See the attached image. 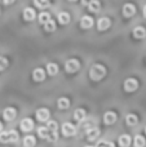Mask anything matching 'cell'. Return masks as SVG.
Wrapping results in <instances>:
<instances>
[{
  "label": "cell",
  "instance_id": "1",
  "mask_svg": "<svg viewBox=\"0 0 146 147\" xmlns=\"http://www.w3.org/2000/svg\"><path fill=\"white\" fill-rule=\"evenodd\" d=\"M106 75V69L102 66V65H93L92 67H91V71H89V76L92 80H101V79L103 78V76Z\"/></svg>",
  "mask_w": 146,
  "mask_h": 147
},
{
  "label": "cell",
  "instance_id": "2",
  "mask_svg": "<svg viewBox=\"0 0 146 147\" xmlns=\"http://www.w3.org/2000/svg\"><path fill=\"white\" fill-rule=\"evenodd\" d=\"M61 130L65 137H71V136H74L76 133V127L74 124H71V123H64Z\"/></svg>",
  "mask_w": 146,
  "mask_h": 147
},
{
  "label": "cell",
  "instance_id": "3",
  "mask_svg": "<svg viewBox=\"0 0 146 147\" xmlns=\"http://www.w3.org/2000/svg\"><path fill=\"white\" fill-rule=\"evenodd\" d=\"M80 69V63L78 59H69V61L65 63V70L69 74H74Z\"/></svg>",
  "mask_w": 146,
  "mask_h": 147
},
{
  "label": "cell",
  "instance_id": "4",
  "mask_svg": "<svg viewBox=\"0 0 146 147\" xmlns=\"http://www.w3.org/2000/svg\"><path fill=\"white\" fill-rule=\"evenodd\" d=\"M137 88H139V81L136 79L129 78L124 81V90L126 92H135Z\"/></svg>",
  "mask_w": 146,
  "mask_h": 147
},
{
  "label": "cell",
  "instance_id": "5",
  "mask_svg": "<svg viewBox=\"0 0 146 147\" xmlns=\"http://www.w3.org/2000/svg\"><path fill=\"white\" fill-rule=\"evenodd\" d=\"M16 115H17V111H16V109H13V107H7V109L3 111V117H4L7 121L14 120Z\"/></svg>",
  "mask_w": 146,
  "mask_h": 147
},
{
  "label": "cell",
  "instance_id": "6",
  "mask_svg": "<svg viewBox=\"0 0 146 147\" xmlns=\"http://www.w3.org/2000/svg\"><path fill=\"white\" fill-rule=\"evenodd\" d=\"M49 116H51V114H49V111L47 109H39L38 111H36V119L41 123L48 121Z\"/></svg>",
  "mask_w": 146,
  "mask_h": 147
},
{
  "label": "cell",
  "instance_id": "7",
  "mask_svg": "<svg viewBox=\"0 0 146 147\" xmlns=\"http://www.w3.org/2000/svg\"><path fill=\"white\" fill-rule=\"evenodd\" d=\"M32 129H34V121L31 119L26 117V119H23L21 121V130L22 132H31Z\"/></svg>",
  "mask_w": 146,
  "mask_h": 147
},
{
  "label": "cell",
  "instance_id": "8",
  "mask_svg": "<svg viewBox=\"0 0 146 147\" xmlns=\"http://www.w3.org/2000/svg\"><path fill=\"white\" fill-rule=\"evenodd\" d=\"M116 121V114L114 111H107L103 115V123L106 125H111Z\"/></svg>",
  "mask_w": 146,
  "mask_h": 147
},
{
  "label": "cell",
  "instance_id": "9",
  "mask_svg": "<svg viewBox=\"0 0 146 147\" xmlns=\"http://www.w3.org/2000/svg\"><path fill=\"white\" fill-rule=\"evenodd\" d=\"M136 13V7L133 4H126L123 7V16L124 17H132Z\"/></svg>",
  "mask_w": 146,
  "mask_h": 147
},
{
  "label": "cell",
  "instance_id": "10",
  "mask_svg": "<svg viewBox=\"0 0 146 147\" xmlns=\"http://www.w3.org/2000/svg\"><path fill=\"white\" fill-rule=\"evenodd\" d=\"M132 143V138L129 134H122L119 137V146L120 147H129Z\"/></svg>",
  "mask_w": 146,
  "mask_h": 147
},
{
  "label": "cell",
  "instance_id": "11",
  "mask_svg": "<svg viewBox=\"0 0 146 147\" xmlns=\"http://www.w3.org/2000/svg\"><path fill=\"white\" fill-rule=\"evenodd\" d=\"M32 79L35 81H43L45 79V71L43 69H35L32 72Z\"/></svg>",
  "mask_w": 146,
  "mask_h": 147
},
{
  "label": "cell",
  "instance_id": "12",
  "mask_svg": "<svg viewBox=\"0 0 146 147\" xmlns=\"http://www.w3.org/2000/svg\"><path fill=\"white\" fill-rule=\"evenodd\" d=\"M80 26L83 28H91L93 26V18L89 17V16H84L80 20Z\"/></svg>",
  "mask_w": 146,
  "mask_h": 147
},
{
  "label": "cell",
  "instance_id": "13",
  "mask_svg": "<svg viewBox=\"0 0 146 147\" xmlns=\"http://www.w3.org/2000/svg\"><path fill=\"white\" fill-rule=\"evenodd\" d=\"M98 136H100V129H98V128H89V129L87 130V137L89 141L97 140Z\"/></svg>",
  "mask_w": 146,
  "mask_h": 147
},
{
  "label": "cell",
  "instance_id": "14",
  "mask_svg": "<svg viewBox=\"0 0 146 147\" xmlns=\"http://www.w3.org/2000/svg\"><path fill=\"white\" fill-rule=\"evenodd\" d=\"M35 17H36V13L32 8H25V10H23V18L26 21H32V20H35Z\"/></svg>",
  "mask_w": 146,
  "mask_h": 147
},
{
  "label": "cell",
  "instance_id": "15",
  "mask_svg": "<svg viewBox=\"0 0 146 147\" xmlns=\"http://www.w3.org/2000/svg\"><path fill=\"white\" fill-rule=\"evenodd\" d=\"M110 25H111L110 20H109V18H106V17L101 18V20L98 21V23H97V26H98V30H101V31H103V30H107V28L110 27Z\"/></svg>",
  "mask_w": 146,
  "mask_h": 147
},
{
  "label": "cell",
  "instance_id": "16",
  "mask_svg": "<svg viewBox=\"0 0 146 147\" xmlns=\"http://www.w3.org/2000/svg\"><path fill=\"white\" fill-rule=\"evenodd\" d=\"M133 36L136 39H144L146 36V30L144 27H141V26H137L133 30Z\"/></svg>",
  "mask_w": 146,
  "mask_h": 147
},
{
  "label": "cell",
  "instance_id": "17",
  "mask_svg": "<svg viewBox=\"0 0 146 147\" xmlns=\"http://www.w3.org/2000/svg\"><path fill=\"white\" fill-rule=\"evenodd\" d=\"M85 111L83 109H78V110H75V112H74V119L76 120L78 123H82L83 120L85 119Z\"/></svg>",
  "mask_w": 146,
  "mask_h": 147
},
{
  "label": "cell",
  "instance_id": "18",
  "mask_svg": "<svg viewBox=\"0 0 146 147\" xmlns=\"http://www.w3.org/2000/svg\"><path fill=\"white\" fill-rule=\"evenodd\" d=\"M36 145V140L34 136H26L23 138V147H34Z\"/></svg>",
  "mask_w": 146,
  "mask_h": 147
},
{
  "label": "cell",
  "instance_id": "19",
  "mask_svg": "<svg viewBox=\"0 0 146 147\" xmlns=\"http://www.w3.org/2000/svg\"><path fill=\"white\" fill-rule=\"evenodd\" d=\"M137 121H139V117H137L135 114H128L126 116V123H127V125H129V127H135V125L137 124Z\"/></svg>",
  "mask_w": 146,
  "mask_h": 147
},
{
  "label": "cell",
  "instance_id": "20",
  "mask_svg": "<svg viewBox=\"0 0 146 147\" xmlns=\"http://www.w3.org/2000/svg\"><path fill=\"white\" fill-rule=\"evenodd\" d=\"M57 106H58L59 110H66L70 106V101L67 98H65V97H62V98H59L57 101Z\"/></svg>",
  "mask_w": 146,
  "mask_h": 147
},
{
  "label": "cell",
  "instance_id": "21",
  "mask_svg": "<svg viewBox=\"0 0 146 147\" xmlns=\"http://www.w3.org/2000/svg\"><path fill=\"white\" fill-rule=\"evenodd\" d=\"M58 22L61 23V25H67V23L70 22V14L66 12H61L58 14Z\"/></svg>",
  "mask_w": 146,
  "mask_h": 147
},
{
  "label": "cell",
  "instance_id": "22",
  "mask_svg": "<svg viewBox=\"0 0 146 147\" xmlns=\"http://www.w3.org/2000/svg\"><path fill=\"white\" fill-rule=\"evenodd\" d=\"M145 145H146V141H145V138L142 137V136L137 134L136 137L133 138V146L135 147H144Z\"/></svg>",
  "mask_w": 146,
  "mask_h": 147
},
{
  "label": "cell",
  "instance_id": "23",
  "mask_svg": "<svg viewBox=\"0 0 146 147\" xmlns=\"http://www.w3.org/2000/svg\"><path fill=\"white\" fill-rule=\"evenodd\" d=\"M47 72L51 76H54L57 75V72H58V66H57L56 63H48L47 65Z\"/></svg>",
  "mask_w": 146,
  "mask_h": 147
},
{
  "label": "cell",
  "instance_id": "24",
  "mask_svg": "<svg viewBox=\"0 0 146 147\" xmlns=\"http://www.w3.org/2000/svg\"><path fill=\"white\" fill-rule=\"evenodd\" d=\"M100 7H101V4H100V1H98V0H92V1H91V4L88 5V8H89L91 12H95V13H97L98 10H100Z\"/></svg>",
  "mask_w": 146,
  "mask_h": 147
},
{
  "label": "cell",
  "instance_id": "25",
  "mask_svg": "<svg viewBox=\"0 0 146 147\" xmlns=\"http://www.w3.org/2000/svg\"><path fill=\"white\" fill-rule=\"evenodd\" d=\"M48 134H49V130L47 129V127H40L38 128V136L43 140H47L48 138Z\"/></svg>",
  "mask_w": 146,
  "mask_h": 147
},
{
  "label": "cell",
  "instance_id": "26",
  "mask_svg": "<svg viewBox=\"0 0 146 147\" xmlns=\"http://www.w3.org/2000/svg\"><path fill=\"white\" fill-rule=\"evenodd\" d=\"M34 4H35L38 8H40V9H45V8L49 7L48 0H34Z\"/></svg>",
  "mask_w": 146,
  "mask_h": 147
},
{
  "label": "cell",
  "instance_id": "27",
  "mask_svg": "<svg viewBox=\"0 0 146 147\" xmlns=\"http://www.w3.org/2000/svg\"><path fill=\"white\" fill-rule=\"evenodd\" d=\"M44 30L48 31V32H52V31L56 30V23H54V21L49 20L47 23H44Z\"/></svg>",
  "mask_w": 146,
  "mask_h": 147
},
{
  "label": "cell",
  "instance_id": "28",
  "mask_svg": "<svg viewBox=\"0 0 146 147\" xmlns=\"http://www.w3.org/2000/svg\"><path fill=\"white\" fill-rule=\"evenodd\" d=\"M47 129H48L49 132H57L58 124H57L56 121H53V120H48V123H47Z\"/></svg>",
  "mask_w": 146,
  "mask_h": 147
},
{
  "label": "cell",
  "instance_id": "29",
  "mask_svg": "<svg viewBox=\"0 0 146 147\" xmlns=\"http://www.w3.org/2000/svg\"><path fill=\"white\" fill-rule=\"evenodd\" d=\"M49 20H51V16H49V13L43 12V13H40V14H39V22L43 23V25L48 22Z\"/></svg>",
  "mask_w": 146,
  "mask_h": 147
},
{
  "label": "cell",
  "instance_id": "30",
  "mask_svg": "<svg viewBox=\"0 0 146 147\" xmlns=\"http://www.w3.org/2000/svg\"><path fill=\"white\" fill-rule=\"evenodd\" d=\"M8 136H9V142H17L18 141V133L16 132V130H10V132H8Z\"/></svg>",
  "mask_w": 146,
  "mask_h": 147
},
{
  "label": "cell",
  "instance_id": "31",
  "mask_svg": "<svg viewBox=\"0 0 146 147\" xmlns=\"http://www.w3.org/2000/svg\"><path fill=\"white\" fill-rule=\"evenodd\" d=\"M96 147H115V145H114L113 142H110V141H98L97 146Z\"/></svg>",
  "mask_w": 146,
  "mask_h": 147
},
{
  "label": "cell",
  "instance_id": "32",
  "mask_svg": "<svg viewBox=\"0 0 146 147\" xmlns=\"http://www.w3.org/2000/svg\"><path fill=\"white\" fill-rule=\"evenodd\" d=\"M0 142L1 143H7L9 142V136H8V132H0Z\"/></svg>",
  "mask_w": 146,
  "mask_h": 147
},
{
  "label": "cell",
  "instance_id": "33",
  "mask_svg": "<svg viewBox=\"0 0 146 147\" xmlns=\"http://www.w3.org/2000/svg\"><path fill=\"white\" fill-rule=\"evenodd\" d=\"M8 67V59L5 57H0V71L5 70Z\"/></svg>",
  "mask_w": 146,
  "mask_h": 147
},
{
  "label": "cell",
  "instance_id": "34",
  "mask_svg": "<svg viewBox=\"0 0 146 147\" xmlns=\"http://www.w3.org/2000/svg\"><path fill=\"white\" fill-rule=\"evenodd\" d=\"M57 138H58V133L57 132H49L48 138H47V140L51 141V142H54V141H57Z\"/></svg>",
  "mask_w": 146,
  "mask_h": 147
},
{
  "label": "cell",
  "instance_id": "35",
  "mask_svg": "<svg viewBox=\"0 0 146 147\" xmlns=\"http://www.w3.org/2000/svg\"><path fill=\"white\" fill-rule=\"evenodd\" d=\"M91 1H92V0H82V4L83 5H89Z\"/></svg>",
  "mask_w": 146,
  "mask_h": 147
},
{
  "label": "cell",
  "instance_id": "36",
  "mask_svg": "<svg viewBox=\"0 0 146 147\" xmlns=\"http://www.w3.org/2000/svg\"><path fill=\"white\" fill-rule=\"evenodd\" d=\"M13 1H14V0H3V3H4L5 5H9V4H12Z\"/></svg>",
  "mask_w": 146,
  "mask_h": 147
},
{
  "label": "cell",
  "instance_id": "37",
  "mask_svg": "<svg viewBox=\"0 0 146 147\" xmlns=\"http://www.w3.org/2000/svg\"><path fill=\"white\" fill-rule=\"evenodd\" d=\"M144 16H145V17H146V5H145V7H144Z\"/></svg>",
  "mask_w": 146,
  "mask_h": 147
},
{
  "label": "cell",
  "instance_id": "38",
  "mask_svg": "<svg viewBox=\"0 0 146 147\" xmlns=\"http://www.w3.org/2000/svg\"><path fill=\"white\" fill-rule=\"evenodd\" d=\"M1 130H3V124L0 123V132H1Z\"/></svg>",
  "mask_w": 146,
  "mask_h": 147
},
{
  "label": "cell",
  "instance_id": "39",
  "mask_svg": "<svg viewBox=\"0 0 146 147\" xmlns=\"http://www.w3.org/2000/svg\"><path fill=\"white\" fill-rule=\"evenodd\" d=\"M85 147H95V146H85Z\"/></svg>",
  "mask_w": 146,
  "mask_h": 147
},
{
  "label": "cell",
  "instance_id": "40",
  "mask_svg": "<svg viewBox=\"0 0 146 147\" xmlns=\"http://www.w3.org/2000/svg\"><path fill=\"white\" fill-rule=\"evenodd\" d=\"M70 1H75V0H70Z\"/></svg>",
  "mask_w": 146,
  "mask_h": 147
},
{
  "label": "cell",
  "instance_id": "41",
  "mask_svg": "<svg viewBox=\"0 0 146 147\" xmlns=\"http://www.w3.org/2000/svg\"><path fill=\"white\" fill-rule=\"evenodd\" d=\"M145 133H146V127H145Z\"/></svg>",
  "mask_w": 146,
  "mask_h": 147
}]
</instances>
